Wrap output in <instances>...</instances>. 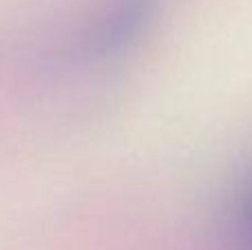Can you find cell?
<instances>
[{
    "label": "cell",
    "instance_id": "cell-1",
    "mask_svg": "<svg viewBox=\"0 0 252 250\" xmlns=\"http://www.w3.org/2000/svg\"><path fill=\"white\" fill-rule=\"evenodd\" d=\"M164 0H104L84 29L80 51L91 62L126 56L151 31Z\"/></svg>",
    "mask_w": 252,
    "mask_h": 250
},
{
    "label": "cell",
    "instance_id": "cell-2",
    "mask_svg": "<svg viewBox=\"0 0 252 250\" xmlns=\"http://www.w3.org/2000/svg\"><path fill=\"white\" fill-rule=\"evenodd\" d=\"M241 224H244V235L246 242H248V248L252 250V182L250 188L244 195V204H241Z\"/></svg>",
    "mask_w": 252,
    "mask_h": 250
}]
</instances>
